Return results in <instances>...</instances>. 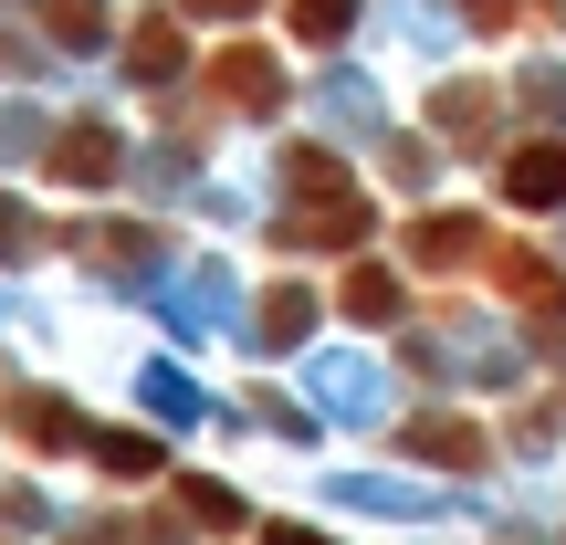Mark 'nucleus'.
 <instances>
[{
	"mask_svg": "<svg viewBox=\"0 0 566 545\" xmlns=\"http://www.w3.org/2000/svg\"><path fill=\"white\" fill-rule=\"evenodd\" d=\"M346 315H399V273L357 263V273H346Z\"/></svg>",
	"mask_w": 566,
	"mask_h": 545,
	"instance_id": "nucleus-13",
	"label": "nucleus"
},
{
	"mask_svg": "<svg viewBox=\"0 0 566 545\" xmlns=\"http://www.w3.org/2000/svg\"><path fill=\"white\" fill-rule=\"evenodd\" d=\"M283 189H304V200L325 210V200H346V168L325 158V147H294V158H283Z\"/></svg>",
	"mask_w": 566,
	"mask_h": 545,
	"instance_id": "nucleus-10",
	"label": "nucleus"
},
{
	"mask_svg": "<svg viewBox=\"0 0 566 545\" xmlns=\"http://www.w3.org/2000/svg\"><path fill=\"white\" fill-rule=\"evenodd\" d=\"M409 451H420V462H451V472H483L493 462V441L472 420H441V409H430V420H409Z\"/></svg>",
	"mask_w": 566,
	"mask_h": 545,
	"instance_id": "nucleus-4",
	"label": "nucleus"
},
{
	"mask_svg": "<svg viewBox=\"0 0 566 545\" xmlns=\"http://www.w3.org/2000/svg\"><path fill=\"white\" fill-rule=\"evenodd\" d=\"M0 252H32V221H21L11 200H0Z\"/></svg>",
	"mask_w": 566,
	"mask_h": 545,
	"instance_id": "nucleus-18",
	"label": "nucleus"
},
{
	"mask_svg": "<svg viewBox=\"0 0 566 545\" xmlns=\"http://www.w3.org/2000/svg\"><path fill=\"white\" fill-rule=\"evenodd\" d=\"M21 441L63 451V441H74V409H63V399H21Z\"/></svg>",
	"mask_w": 566,
	"mask_h": 545,
	"instance_id": "nucleus-15",
	"label": "nucleus"
},
{
	"mask_svg": "<svg viewBox=\"0 0 566 545\" xmlns=\"http://www.w3.org/2000/svg\"><path fill=\"white\" fill-rule=\"evenodd\" d=\"M42 32H53L63 53H95L105 42V0H42Z\"/></svg>",
	"mask_w": 566,
	"mask_h": 545,
	"instance_id": "nucleus-8",
	"label": "nucleus"
},
{
	"mask_svg": "<svg viewBox=\"0 0 566 545\" xmlns=\"http://www.w3.org/2000/svg\"><path fill=\"white\" fill-rule=\"evenodd\" d=\"M200 84H210L221 105H273V84H283V74H273L263 42H231V53H210V74H200Z\"/></svg>",
	"mask_w": 566,
	"mask_h": 545,
	"instance_id": "nucleus-1",
	"label": "nucleus"
},
{
	"mask_svg": "<svg viewBox=\"0 0 566 545\" xmlns=\"http://www.w3.org/2000/svg\"><path fill=\"white\" fill-rule=\"evenodd\" d=\"M472 21H514V0H472Z\"/></svg>",
	"mask_w": 566,
	"mask_h": 545,
	"instance_id": "nucleus-19",
	"label": "nucleus"
},
{
	"mask_svg": "<svg viewBox=\"0 0 566 545\" xmlns=\"http://www.w3.org/2000/svg\"><path fill=\"white\" fill-rule=\"evenodd\" d=\"M346 242H367V200H325L304 221H283V252H346Z\"/></svg>",
	"mask_w": 566,
	"mask_h": 545,
	"instance_id": "nucleus-5",
	"label": "nucleus"
},
{
	"mask_svg": "<svg viewBox=\"0 0 566 545\" xmlns=\"http://www.w3.org/2000/svg\"><path fill=\"white\" fill-rule=\"evenodd\" d=\"M263 325H273V336H304V325H315V304H304V294H294V283H283V294L263 304Z\"/></svg>",
	"mask_w": 566,
	"mask_h": 545,
	"instance_id": "nucleus-17",
	"label": "nucleus"
},
{
	"mask_svg": "<svg viewBox=\"0 0 566 545\" xmlns=\"http://www.w3.org/2000/svg\"><path fill=\"white\" fill-rule=\"evenodd\" d=\"M346 21H357V0H294V32L304 42H346Z\"/></svg>",
	"mask_w": 566,
	"mask_h": 545,
	"instance_id": "nucleus-16",
	"label": "nucleus"
},
{
	"mask_svg": "<svg viewBox=\"0 0 566 545\" xmlns=\"http://www.w3.org/2000/svg\"><path fill=\"white\" fill-rule=\"evenodd\" d=\"M504 200H525V210H556L566 200V147L556 137H535V147L504 158Z\"/></svg>",
	"mask_w": 566,
	"mask_h": 545,
	"instance_id": "nucleus-2",
	"label": "nucleus"
},
{
	"mask_svg": "<svg viewBox=\"0 0 566 545\" xmlns=\"http://www.w3.org/2000/svg\"><path fill=\"white\" fill-rule=\"evenodd\" d=\"M95 462H105V472H126V483H147V472H158V441H137V430H105Z\"/></svg>",
	"mask_w": 566,
	"mask_h": 545,
	"instance_id": "nucleus-14",
	"label": "nucleus"
},
{
	"mask_svg": "<svg viewBox=\"0 0 566 545\" xmlns=\"http://www.w3.org/2000/svg\"><path fill=\"white\" fill-rule=\"evenodd\" d=\"M430 116H441V137H483V126H493V95H483V84H451Z\"/></svg>",
	"mask_w": 566,
	"mask_h": 545,
	"instance_id": "nucleus-12",
	"label": "nucleus"
},
{
	"mask_svg": "<svg viewBox=\"0 0 566 545\" xmlns=\"http://www.w3.org/2000/svg\"><path fill=\"white\" fill-rule=\"evenodd\" d=\"M53 179L63 189H105L116 179V137H105V126H63L53 137Z\"/></svg>",
	"mask_w": 566,
	"mask_h": 545,
	"instance_id": "nucleus-3",
	"label": "nucleus"
},
{
	"mask_svg": "<svg viewBox=\"0 0 566 545\" xmlns=\"http://www.w3.org/2000/svg\"><path fill=\"white\" fill-rule=\"evenodd\" d=\"M179 514H189V525H210V535H242V493H231V483H200V472L179 483Z\"/></svg>",
	"mask_w": 566,
	"mask_h": 545,
	"instance_id": "nucleus-9",
	"label": "nucleus"
},
{
	"mask_svg": "<svg viewBox=\"0 0 566 545\" xmlns=\"http://www.w3.org/2000/svg\"><path fill=\"white\" fill-rule=\"evenodd\" d=\"M483 252V221H462V210H430V221H409V263H430V273H451V263H472Z\"/></svg>",
	"mask_w": 566,
	"mask_h": 545,
	"instance_id": "nucleus-6",
	"label": "nucleus"
},
{
	"mask_svg": "<svg viewBox=\"0 0 566 545\" xmlns=\"http://www.w3.org/2000/svg\"><path fill=\"white\" fill-rule=\"evenodd\" d=\"M189 11H221V21H231V11H252V0H189Z\"/></svg>",
	"mask_w": 566,
	"mask_h": 545,
	"instance_id": "nucleus-20",
	"label": "nucleus"
},
{
	"mask_svg": "<svg viewBox=\"0 0 566 545\" xmlns=\"http://www.w3.org/2000/svg\"><path fill=\"white\" fill-rule=\"evenodd\" d=\"M493 263H504V294H514V304H566V283L535 263V252H493Z\"/></svg>",
	"mask_w": 566,
	"mask_h": 545,
	"instance_id": "nucleus-11",
	"label": "nucleus"
},
{
	"mask_svg": "<svg viewBox=\"0 0 566 545\" xmlns=\"http://www.w3.org/2000/svg\"><path fill=\"white\" fill-rule=\"evenodd\" d=\"M179 63H189L179 21H137V32H126V74L137 84H179Z\"/></svg>",
	"mask_w": 566,
	"mask_h": 545,
	"instance_id": "nucleus-7",
	"label": "nucleus"
}]
</instances>
